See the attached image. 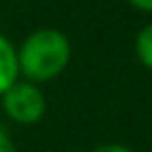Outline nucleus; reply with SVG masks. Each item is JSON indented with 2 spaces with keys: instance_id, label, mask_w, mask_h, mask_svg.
I'll return each instance as SVG.
<instances>
[{
  "instance_id": "1",
  "label": "nucleus",
  "mask_w": 152,
  "mask_h": 152,
  "mask_svg": "<svg viewBox=\"0 0 152 152\" xmlns=\"http://www.w3.org/2000/svg\"><path fill=\"white\" fill-rule=\"evenodd\" d=\"M71 62V40L64 31L55 26L33 28L21 45H17V64L19 78L31 83H48L55 81L59 74L66 71Z\"/></svg>"
},
{
  "instance_id": "2",
  "label": "nucleus",
  "mask_w": 152,
  "mask_h": 152,
  "mask_svg": "<svg viewBox=\"0 0 152 152\" xmlns=\"http://www.w3.org/2000/svg\"><path fill=\"white\" fill-rule=\"evenodd\" d=\"M0 107L7 121L17 126H36L48 112V97L38 83L17 78L0 97Z\"/></svg>"
},
{
  "instance_id": "3",
  "label": "nucleus",
  "mask_w": 152,
  "mask_h": 152,
  "mask_svg": "<svg viewBox=\"0 0 152 152\" xmlns=\"http://www.w3.org/2000/svg\"><path fill=\"white\" fill-rule=\"evenodd\" d=\"M19 78V64H17V45L0 31V97L2 93Z\"/></svg>"
},
{
  "instance_id": "4",
  "label": "nucleus",
  "mask_w": 152,
  "mask_h": 152,
  "mask_svg": "<svg viewBox=\"0 0 152 152\" xmlns=\"http://www.w3.org/2000/svg\"><path fill=\"white\" fill-rule=\"evenodd\" d=\"M133 52L138 57V62L152 71V21L145 24L138 33H135V40H133Z\"/></svg>"
},
{
  "instance_id": "5",
  "label": "nucleus",
  "mask_w": 152,
  "mask_h": 152,
  "mask_svg": "<svg viewBox=\"0 0 152 152\" xmlns=\"http://www.w3.org/2000/svg\"><path fill=\"white\" fill-rule=\"evenodd\" d=\"M0 152H19L17 145H14V138L10 133V128L0 121Z\"/></svg>"
},
{
  "instance_id": "6",
  "label": "nucleus",
  "mask_w": 152,
  "mask_h": 152,
  "mask_svg": "<svg viewBox=\"0 0 152 152\" xmlns=\"http://www.w3.org/2000/svg\"><path fill=\"white\" fill-rule=\"evenodd\" d=\"M90 152H135V150L128 147V145H124V142H100Z\"/></svg>"
},
{
  "instance_id": "7",
  "label": "nucleus",
  "mask_w": 152,
  "mask_h": 152,
  "mask_svg": "<svg viewBox=\"0 0 152 152\" xmlns=\"http://www.w3.org/2000/svg\"><path fill=\"white\" fill-rule=\"evenodd\" d=\"M133 10L142 12V14H152V0H126Z\"/></svg>"
}]
</instances>
